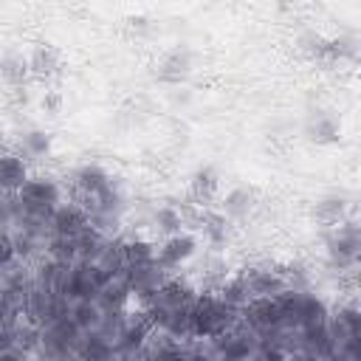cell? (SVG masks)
I'll return each instance as SVG.
<instances>
[{"instance_id": "cell-1", "label": "cell", "mask_w": 361, "mask_h": 361, "mask_svg": "<svg viewBox=\"0 0 361 361\" xmlns=\"http://www.w3.org/2000/svg\"><path fill=\"white\" fill-rule=\"evenodd\" d=\"M65 200V186L42 172H31V178L20 186L17 203H20V220L17 226H48L51 212Z\"/></svg>"}, {"instance_id": "cell-2", "label": "cell", "mask_w": 361, "mask_h": 361, "mask_svg": "<svg viewBox=\"0 0 361 361\" xmlns=\"http://www.w3.org/2000/svg\"><path fill=\"white\" fill-rule=\"evenodd\" d=\"M189 313H192V341H209L240 322V313L223 305L214 290H197Z\"/></svg>"}, {"instance_id": "cell-3", "label": "cell", "mask_w": 361, "mask_h": 361, "mask_svg": "<svg viewBox=\"0 0 361 361\" xmlns=\"http://www.w3.org/2000/svg\"><path fill=\"white\" fill-rule=\"evenodd\" d=\"M79 338H82V330L68 316H62L45 327H39L31 361H73Z\"/></svg>"}, {"instance_id": "cell-4", "label": "cell", "mask_w": 361, "mask_h": 361, "mask_svg": "<svg viewBox=\"0 0 361 361\" xmlns=\"http://www.w3.org/2000/svg\"><path fill=\"white\" fill-rule=\"evenodd\" d=\"M324 248H327V262L333 268L353 271L358 265V248H361V237H358L355 220L347 217L338 226L324 228Z\"/></svg>"}, {"instance_id": "cell-5", "label": "cell", "mask_w": 361, "mask_h": 361, "mask_svg": "<svg viewBox=\"0 0 361 361\" xmlns=\"http://www.w3.org/2000/svg\"><path fill=\"white\" fill-rule=\"evenodd\" d=\"M104 282H107V274L99 265H93V262H73L65 271L62 296H65L68 307L76 305V302H96V296H99Z\"/></svg>"}, {"instance_id": "cell-6", "label": "cell", "mask_w": 361, "mask_h": 361, "mask_svg": "<svg viewBox=\"0 0 361 361\" xmlns=\"http://www.w3.org/2000/svg\"><path fill=\"white\" fill-rule=\"evenodd\" d=\"M200 237L195 234V231H189V228H183V231H178V234H169V237H164V240H158V265L166 271V274H175L178 268H183V265H189L197 254H200Z\"/></svg>"}, {"instance_id": "cell-7", "label": "cell", "mask_w": 361, "mask_h": 361, "mask_svg": "<svg viewBox=\"0 0 361 361\" xmlns=\"http://www.w3.org/2000/svg\"><path fill=\"white\" fill-rule=\"evenodd\" d=\"M240 324H245L251 333H257L259 338L271 336L274 330H279L285 324L282 310L276 296H254L243 310H240Z\"/></svg>"}, {"instance_id": "cell-8", "label": "cell", "mask_w": 361, "mask_h": 361, "mask_svg": "<svg viewBox=\"0 0 361 361\" xmlns=\"http://www.w3.org/2000/svg\"><path fill=\"white\" fill-rule=\"evenodd\" d=\"M113 180H116V178H113L102 164H82V166H76V169L71 172V192H73V200H79V203L85 206V203L102 197V195L110 189Z\"/></svg>"}, {"instance_id": "cell-9", "label": "cell", "mask_w": 361, "mask_h": 361, "mask_svg": "<svg viewBox=\"0 0 361 361\" xmlns=\"http://www.w3.org/2000/svg\"><path fill=\"white\" fill-rule=\"evenodd\" d=\"M90 226V214L79 200H62L48 217V237H79Z\"/></svg>"}, {"instance_id": "cell-10", "label": "cell", "mask_w": 361, "mask_h": 361, "mask_svg": "<svg viewBox=\"0 0 361 361\" xmlns=\"http://www.w3.org/2000/svg\"><path fill=\"white\" fill-rule=\"evenodd\" d=\"M192 231L200 237V243H203L206 248H212V251L220 254V251L228 245L231 234H234V223H231L226 214H220L217 209H200Z\"/></svg>"}, {"instance_id": "cell-11", "label": "cell", "mask_w": 361, "mask_h": 361, "mask_svg": "<svg viewBox=\"0 0 361 361\" xmlns=\"http://www.w3.org/2000/svg\"><path fill=\"white\" fill-rule=\"evenodd\" d=\"M195 296H197V285L192 279L178 276V274H169L164 279V285L155 290V296H152L149 305H155L161 310H180V307H189L195 302Z\"/></svg>"}, {"instance_id": "cell-12", "label": "cell", "mask_w": 361, "mask_h": 361, "mask_svg": "<svg viewBox=\"0 0 361 361\" xmlns=\"http://www.w3.org/2000/svg\"><path fill=\"white\" fill-rule=\"evenodd\" d=\"M240 276L245 279L251 296H279L285 290L279 265H265V262L245 265V268H240Z\"/></svg>"}, {"instance_id": "cell-13", "label": "cell", "mask_w": 361, "mask_h": 361, "mask_svg": "<svg viewBox=\"0 0 361 361\" xmlns=\"http://www.w3.org/2000/svg\"><path fill=\"white\" fill-rule=\"evenodd\" d=\"M257 206H259V195H257L254 186H234V189H228L226 195H220L217 212L226 214V217L237 226V223L248 220V217L257 212Z\"/></svg>"}, {"instance_id": "cell-14", "label": "cell", "mask_w": 361, "mask_h": 361, "mask_svg": "<svg viewBox=\"0 0 361 361\" xmlns=\"http://www.w3.org/2000/svg\"><path fill=\"white\" fill-rule=\"evenodd\" d=\"M28 178H31V164L17 149H0V192L17 195Z\"/></svg>"}, {"instance_id": "cell-15", "label": "cell", "mask_w": 361, "mask_h": 361, "mask_svg": "<svg viewBox=\"0 0 361 361\" xmlns=\"http://www.w3.org/2000/svg\"><path fill=\"white\" fill-rule=\"evenodd\" d=\"M121 259L124 268H144L158 259V240L147 234H127L121 237Z\"/></svg>"}, {"instance_id": "cell-16", "label": "cell", "mask_w": 361, "mask_h": 361, "mask_svg": "<svg viewBox=\"0 0 361 361\" xmlns=\"http://www.w3.org/2000/svg\"><path fill=\"white\" fill-rule=\"evenodd\" d=\"M189 197L192 206L212 209V200L220 197V175L214 166H197L189 178Z\"/></svg>"}, {"instance_id": "cell-17", "label": "cell", "mask_w": 361, "mask_h": 361, "mask_svg": "<svg viewBox=\"0 0 361 361\" xmlns=\"http://www.w3.org/2000/svg\"><path fill=\"white\" fill-rule=\"evenodd\" d=\"M25 65H28V76L37 79V82H51L59 71H62V56L54 45L48 42H39L34 45V51L25 56Z\"/></svg>"}, {"instance_id": "cell-18", "label": "cell", "mask_w": 361, "mask_h": 361, "mask_svg": "<svg viewBox=\"0 0 361 361\" xmlns=\"http://www.w3.org/2000/svg\"><path fill=\"white\" fill-rule=\"evenodd\" d=\"M96 302H99L102 310H124V307H130V282H127V271H118V274L107 276V282L102 285Z\"/></svg>"}, {"instance_id": "cell-19", "label": "cell", "mask_w": 361, "mask_h": 361, "mask_svg": "<svg viewBox=\"0 0 361 361\" xmlns=\"http://www.w3.org/2000/svg\"><path fill=\"white\" fill-rule=\"evenodd\" d=\"M149 228L155 237H169V234H178L183 231V206H175V203H161L158 209L149 212Z\"/></svg>"}, {"instance_id": "cell-20", "label": "cell", "mask_w": 361, "mask_h": 361, "mask_svg": "<svg viewBox=\"0 0 361 361\" xmlns=\"http://www.w3.org/2000/svg\"><path fill=\"white\" fill-rule=\"evenodd\" d=\"M17 135H20V138H17L14 149H17L25 161H28V158H45V155H51V149H54L51 133L39 130V127H25V130H20Z\"/></svg>"}, {"instance_id": "cell-21", "label": "cell", "mask_w": 361, "mask_h": 361, "mask_svg": "<svg viewBox=\"0 0 361 361\" xmlns=\"http://www.w3.org/2000/svg\"><path fill=\"white\" fill-rule=\"evenodd\" d=\"M217 296H220V302L223 305H228L231 310H243L254 296H251V290H248V285H245V279L240 276V271H231L220 285H217V290H214Z\"/></svg>"}, {"instance_id": "cell-22", "label": "cell", "mask_w": 361, "mask_h": 361, "mask_svg": "<svg viewBox=\"0 0 361 361\" xmlns=\"http://www.w3.org/2000/svg\"><path fill=\"white\" fill-rule=\"evenodd\" d=\"M347 212H350V203H347V197H344V195H338V192L319 197V200H316V206H313V217H316L324 228L338 226L341 220H347Z\"/></svg>"}, {"instance_id": "cell-23", "label": "cell", "mask_w": 361, "mask_h": 361, "mask_svg": "<svg viewBox=\"0 0 361 361\" xmlns=\"http://www.w3.org/2000/svg\"><path fill=\"white\" fill-rule=\"evenodd\" d=\"M116 353L113 341L102 333H82L79 347H76V358L79 361H110V355Z\"/></svg>"}, {"instance_id": "cell-24", "label": "cell", "mask_w": 361, "mask_h": 361, "mask_svg": "<svg viewBox=\"0 0 361 361\" xmlns=\"http://www.w3.org/2000/svg\"><path fill=\"white\" fill-rule=\"evenodd\" d=\"M189 71H192V59H189V54L180 51V48L164 54L161 62L155 65V73H158V79H164V82H180V79L189 76Z\"/></svg>"}, {"instance_id": "cell-25", "label": "cell", "mask_w": 361, "mask_h": 361, "mask_svg": "<svg viewBox=\"0 0 361 361\" xmlns=\"http://www.w3.org/2000/svg\"><path fill=\"white\" fill-rule=\"evenodd\" d=\"M0 76L6 85L11 87H20L25 79H28V65H25V56L20 54H8L0 59Z\"/></svg>"}, {"instance_id": "cell-26", "label": "cell", "mask_w": 361, "mask_h": 361, "mask_svg": "<svg viewBox=\"0 0 361 361\" xmlns=\"http://www.w3.org/2000/svg\"><path fill=\"white\" fill-rule=\"evenodd\" d=\"M338 133H341L338 124L327 116H319L316 121L307 124V138L316 144H333V141H338Z\"/></svg>"}, {"instance_id": "cell-27", "label": "cell", "mask_w": 361, "mask_h": 361, "mask_svg": "<svg viewBox=\"0 0 361 361\" xmlns=\"http://www.w3.org/2000/svg\"><path fill=\"white\" fill-rule=\"evenodd\" d=\"M17 262V248H14V237L8 228H0V271L11 268Z\"/></svg>"}, {"instance_id": "cell-28", "label": "cell", "mask_w": 361, "mask_h": 361, "mask_svg": "<svg viewBox=\"0 0 361 361\" xmlns=\"http://www.w3.org/2000/svg\"><path fill=\"white\" fill-rule=\"evenodd\" d=\"M0 361H31V355L20 347H3L0 350Z\"/></svg>"}, {"instance_id": "cell-29", "label": "cell", "mask_w": 361, "mask_h": 361, "mask_svg": "<svg viewBox=\"0 0 361 361\" xmlns=\"http://www.w3.org/2000/svg\"><path fill=\"white\" fill-rule=\"evenodd\" d=\"M42 110H51V116L59 110V99H56L54 93H48V90H45V96H42Z\"/></svg>"}, {"instance_id": "cell-30", "label": "cell", "mask_w": 361, "mask_h": 361, "mask_svg": "<svg viewBox=\"0 0 361 361\" xmlns=\"http://www.w3.org/2000/svg\"><path fill=\"white\" fill-rule=\"evenodd\" d=\"M73 361H79V358H73Z\"/></svg>"}, {"instance_id": "cell-31", "label": "cell", "mask_w": 361, "mask_h": 361, "mask_svg": "<svg viewBox=\"0 0 361 361\" xmlns=\"http://www.w3.org/2000/svg\"><path fill=\"white\" fill-rule=\"evenodd\" d=\"M0 195H3V192H0Z\"/></svg>"}]
</instances>
